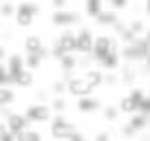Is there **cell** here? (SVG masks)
<instances>
[{
    "mask_svg": "<svg viewBox=\"0 0 150 141\" xmlns=\"http://www.w3.org/2000/svg\"><path fill=\"white\" fill-rule=\"evenodd\" d=\"M49 123H51V128H49V130H51V137L55 141H66L77 130V126H75L73 121H69L64 113H53L51 119H49Z\"/></svg>",
    "mask_w": 150,
    "mask_h": 141,
    "instance_id": "6da1fadb",
    "label": "cell"
},
{
    "mask_svg": "<svg viewBox=\"0 0 150 141\" xmlns=\"http://www.w3.org/2000/svg\"><path fill=\"white\" fill-rule=\"evenodd\" d=\"M82 22V13L80 11H71V9H55L51 13V24L60 29H71V27H77Z\"/></svg>",
    "mask_w": 150,
    "mask_h": 141,
    "instance_id": "7a4b0ae2",
    "label": "cell"
},
{
    "mask_svg": "<svg viewBox=\"0 0 150 141\" xmlns=\"http://www.w3.org/2000/svg\"><path fill=\"white\" fill-rule=\"evenodd\" d=\"M51 108L49 104H31L27 110H24V117L29 119L31 123H47L51 119Z\"/></svg>",
    "mask_w": 150,
    "mask_h": 141,
    "instance_id": "3957f363",
    "label": "cell"
},
{
    "mask_svg": "<svg viewBox=\"0 0 150 141\" xmlns=\"http://www.w3.org/2000/svg\"><path fill=\"white\" fill-rule=\"evenodd\" d=\"M66 93L73 95V97H84V95H93L95 88L84 80V77H75L73 75L69 82H66Z\"/></svg>",
    "mask_w": 150,
    "mask_h": 141,
    "instance_id": "277c9868",
    "label": "cell"
},
{
    "mask_svg": "<svg viewBox=\"0 0 150 141\" xmlns=\"http://www.w3.org/2000/svg\"><path fill=\"white\" fill-rule=\"evenodd\" d=\"M91 47H93V33L91 29H80L75 33V49L73 53H82V55H88L91 53Z\"/></svg>",
    "mask_w": 150,
    "mask_h": 141,
    "instance_id": "5b68a950",
    "label": "cell"
},
{
    "mask_svg": "<svg viewBox=\"0 0 150 141\" xmlns=\"http://www.w3.org/2000/svg\"><path fill=\"white\" fill-rule=\"evenodd\" d=\"M77 102H75V108H77V113L82 115H91V113H97L99 108H102V99L93 97V95H84V97H75Z\"/></svg>",
    "mask_w": 150,
    "mask_h": 141,
    "instance_id": "8992f818",
    "label": "cell"
},
{
    "mask_svg": "<svg viewBox=\"0 0 150 141\" xmlns=\"http://www.w3.org/2000/svg\"><path fill=\"white\" fill-rule=\"evenodd\" d=\"M57 64H60V68H62V80L64 82H69L71 77H73V70L77 68V53H64V55L57 60Z\"/></svg>",
    "mask_w": 150,
    "mask_h": 141,
    "instance_id": "52a82bcc",
    "label": "cell"
},
{
    "mask_svg": "<svg viewBox=\"0 0 150 141\" xmlns=\"http://www.w3.org/2000/svg\"><path fill=\"white\" fill-rule=\"evenodd\" d=\"M29 123H31V121L24 117V113H11L9 117L5 119V128L9 132H13V135H16V132H20V130H27Z\"/></svg>",
    "mask_w": 150,
    "mask_h": 141,
    "instance_id": "ba28073f",
    "label": "cell"
},
{
    "mask_svg": "<svg viewBox=\"0 0 150 141\" xmlns=\"http://www.w3.org/2000/svg\"><path fill=\"white\" fill-rule=\"evenodd\" d=\"M108 40H110V35H97V38H93V47H91V57H93L95 62H99L104 55H108Z\"/></svg>",
    "mask_w": 150,
    "mask_h": 141,
    "instance_id": "9c48e42d",
    "label": "cell"
},
{
    "mask_svg": "<svg viewBox=\"0 0 150 141\" xmlns=\"http://www.w3.org/2000/svg\"><path fill=\"white\" fill-rule=\"evenodd\" d=\"M5 66H7V73L11 77H16L20 70L24 68V60H22V53H9L5 60Z\"/></svg>",
    "mask_w": 150,
    "mask_h": 141,
    "instance_id": "30bf717a",
    "label": "cell"
},
{
    "mask_svg": "<svg viewBox=\"0 0 150 141\" xmlns=\"http://www.w3.org/2000/svg\"><path fill=\"white\" fill-rule=\"evenodd\" d=\"M119 73V84H126V86H132L137 82V68L132 66V62H126V66H122V68H117Z\"/></svg>",
    "mask_w": 150,
    "mask_h": 141,
    "instance_id": "8fae6325",
    "label": "cell"
},
{
    "mask_svg": "<svg viewBox=\"0 0 150 141\" xmlns=\"http://www.w3.org/2000/svg\"><path fill=\"white\" fill-rule=\"evenodd\" d=\"M117 20H119V11H115V9H102L95 16V22L99 27H112Z\"/></svg>",
    "mask_w": 150,
    "mask_h": 141,
    "instance_id": "7c38bea8",
    "label": "cell"
},
{
    "mask_svg": "<svg viewBox=\"0 0 150 141\" xmlns=\"http://www.w3.org/2000/svg\"><path fill=\"white\" fill-rule=\"evenodd\" d=\"M55 42L60 44L62 49H64V53H73V49H75V31H71V29H64V31L57 35Z\"/></svg>",
    "mask_w": 150,
    "mask_h": 141,
    "instance_id": "4fadbf2b",
    "label": "cell"
},
{
    "mask_svg": "<svg viewBox=\"0 0 150 141\" xmlns=\"http://www.w3.org/2000/svg\"><path fill=\"white\" fill-rule=\"evenodd\" d=\"M22 47H24V53H38L44 47V42H42V38H40V33H29L27 38H24Z\"/></svg>",
    "mask_w": 150,
    "mask_h": 141,
    "instance_id": "5bb4252c",
    "label": "cell"
},
{
    "mask_svg": "<svg viewBox=\"0 0 150 141\" xmlns=\"http://www.w3.org/2000/svg\"><path fill=\"white\" fill-rule=\"evenodd\" d=\"M33 80H35L33 70L22 68V70L18 73V75L13 77V86H18V88H31V86H33Z\"/></svg>",
    "mask_w": 150,
    "mask_h": 141,
    "instance_id": "9a60e30c",
    "label": "cell"
},
{
    "mask_svg": "<svg viewBox=\"0 0 150 141\" xmlns=\"http://www.w3.org/2000/svg\"><path fill=\"white\" fill-rule=\"evenodd\" d=\"M128 123H130L137 132H144V130H148V115L130 113V115H128Z\"/></svg>",
    "mask_w": 150,
    "mask_h": 141,
    "instance_id": "2e32d148",
    "label": "cell"
},
{
    "mask_svg": "<svg viewBox=\"0 0 150 141\" xmlns=\"http://www.w3.org/2000/svg\"><path fill=\"white\" fill-rule=\"evenodd\" d=\"M16 11H20V13H29V16H33V18H38V16L42 13V7L35 5V2H31V0H22V2L16 5Z\"/></svg>",
    "mask_w": 150,
    "mask_h": 141,
    "instance_id": "e0dca14e",
    "label": "cell"
},
{
    "mask_svg": "<svg viewBox=\"0 0 150 141\" xmlns=\"http://www.w3.org/2000/svg\"><path fill=\"white\" fill-rule=\"evenodd\" d=\"M99 64L106 70H117L119 66H122V57H119V53H108V55H104L102 60H99Z\"/></svg>",
    "mask_w": 150,
    "mask_h": 141,
    "instance_id": "ac0fdd59",
    "label": "cell"
},
{
    "mask_svg": "<svg viewBox=\"0 0 150 141\" xmlns=\"http://www.w3.org/2000/svg\"><path fill=\"white\" fill-rule=\"evenodd\" d=\"M49 108L51 113H66L69 104H66L64 95H53V99H49Z\"/></svg>",
    "mask_w": 150,
    "mask_h": 141,
    "instance_id": "d6986e66",
    "label": "cell"
},
{
    "mask_svg": "<svg viewBox=\"0 0 150 141\" xmlns=\"http://www.w3.org/2000/svg\"><path fill=\"white\" fill-rule=\"evenodd\" d=\"M22 60H24V68H29V70H38L42 66V57L38 53H24Z\"/></svg>",
    "mask_w": 150,
    "mask_h": 141,
    "instance_id": "ffe728a7",
    "label": "cell"
},
{
    "mask_svg": "<svg viewBox=\"0 0 150 141\" xmlns=\"http://www.w3.org/2000/svg\"><path fill=\"white\" fill-rule=\"evenodd\" d=\"M104 9V0H84V11L88 18H95Z\"/></svg>",
    "mask_w": 150,
    "mask_h": 141,
    "instance_id": "44dd1931",
    "label": "cell"
},
{
    "mask_svg": "<svg viewBox=\"0 0 150 141\" xmlns=\"http://www.w3.org/2000/svg\"><path fill=\"white\" fill-rule=\"evenodd\" d=\"M84 80L88 82L93 88H99V86H102V70H99V68H86Z\"/></svg>",
    "mask_w": 150,
    "mask_h": 141,
    "instance_id": "7402d4cb",
    "label": "cell"
},
{
    "mask_svg": "<svg viewBox=\"0 0 150 141\" xmlns=\"http://www.w3.org/2000/svg\"><path fill=\"white\" fill-rule=\"evenodd\" d=\"M16 141H44L42 139V132H38V130H20L16 132Z\"/></svg>",
    "mask_w": 150,
    "mask_h": 141,
    "instance_id": "603a6c76",
    "label": "cell"
},
{
    "mask_svg": "<svg viewBox=\"0 0 150 141\" xmlns=\"http://www.w3.org/2000/svg\"><path fill=\"white\" fill-rule=\"evenodd\" d=\"M16 102V93L11 86H0V106H11Z\"/></svg>",
    "mask_w": 150,
    "mask_h": 141,
    "instance_id": "cb8c5ba5",
    "label": "cell"
},
{
    "mask_svg": "<svg viewBox=\"0 0 150 141\" xmlns=\"http://www.w3.org/2000/svg\"><path fill=\"white\" fill-rule=\"evenodd\" d=\"M13 18H16V24H18L20 29H31V27H33V22H35V18H33V16H29V13H20V11H16Z\"/></svg>",
    "mask_w": 150,
    "mask_h": 141,
    "instance_id": "d4e9b609",
    "label": "cell"
},
{
    "mask_svg": "<svg viewBox=\"0 0 150 141\" xmlns=\"http://www.w3.org/2000/svg\"><path fill=\"white\" fill-rule=\"evenodd\" d=\"M117 108H119V113H122V115H130V113H137V104L126 95V97L119 99V106H117Z\"/></svg>",
    "mask_w": 150,
    "mask_h": 141,
    "instance_id": "484cf974",
    "label": "cell"
},
{
    "mask_svg": "<svg viewBox=\"0 0 150 141\" xmlns=\"http://www.w3.org/2000/svg\"><path fill=\"white\" fill-rule=\"evenodd\" d=\"M102 86H119V73L117 70H106L102 73Z\"/></svg>",
    "mask_w": 150,
    "mask_h": 141,
    "instance_id": "4316f807",
    "label": "cell"
},
{
    "mask_svg": "<svg viewBox=\"0 0 150 141\" xmlns=\"http://www.w3.org/2000/svg\"><path fill=\"white\" fill-rule=\"evenodd\" d=\"M16 13V2H11V0H5V2H0V18H13Z\"/></svg>",
    "mask_w": 150,
    "mask_h": 141,
    "instance_id": "83f0119b",
    "label": "cell"
},
{
    "mask_svg": "<svg viewBox=\"0 0 150 141\" xmlns=\"http://www.w3.org/2000/svg\"><path fill=\"white\" fill-rule=\"evenodd\" d=\"M99 110L104 113V119H106V121H117L119 115H122L117 106H104V108H99Z\"/></svg>",
    "mask_w": 150,
    "mask_h": 141,
    "instance_id": "f1b7e54d",
    "label": "cell"
},
{
    "mask_svg": "<svg viewBox=\"0 0 150 141\" xmlns=\"http://www.w3.org/2000/svg\"><path fill=\"white\" fill-rule=\"evenodd\" d=\"M135 38H137V35L130 31V29H128V24H126V27H124L122 31L117 33V40H119L122 44H132V42H135Z\"/></svg>",
    "mask_w": 150,
    "mask_h": 141,
    "instance_id": "f546056e",
    "label": "cell"
},
{
    "mask_svg": "<svg viewBox=\"0 0 150 141\" xmlns=\"http://www.w3.org/2000/svg\"><path fill=\"white\" fill-rule=\"evenodd\" d=\"M0 86H13V77L7 73L5 62H0Z\"/></svg>",
    "mask_w": 150,
    "mask_h": 141,
    "instance_id": "4dcf8cb0",
    "label": "cell"
},
{
    "mask_svg": "<svg viewBox=\"0 0 150 141\" xmlns=\"http://www.w3.org/2000/svg\"><path fill=\"white\" fill-rule=\"evenodd\" d=\"M128 29H130L135 35H141V33H146V22L141 18H137V20H132V22H128Z\"/></svg>",
    "mask_w": 150,
    "mask_h": 141,
    "instance_id": "1f68e13d",
    "label": "cell"
},
{
    "mask_svg": "<svg viewBox=\"0 0 150 141\" xmlns=\"http://www.w3.org/2000/svg\"><path fill=\"white\" fill-rule=\"evenodd\" d=\"M51 95H66V82L64 80H55L51 84V90H49Z\"/></svg>",
    "mask_w": 150,
    "mask_h": 141,
    "instance_id": "d6a6232c",
    "label": "cell"
},
{
    "mask_svg": "<svg viewBox=\"0 0 150 141\" xmlns=\"http://www.w3.org/2000/svg\"><path fill=\"white\" fill-rule=\"evenodd\" d=\"M137 113H141V115H150V97H148V95H144V97L137 102Z\"/></svg>",
    "mask_w": 150,
    "mask_h": 141,
    "instance_id": "836d02e7",
    "label": "cell"
},
{
    "mask_svg": "<svg viewBox=\"0 0 150 141\" xmlns=\"http://www.w3.org/2000/svg\"><path fill=\"white\" fill-rule=\"evenodd\" d=\"M144 95H148V93H146V90L141 88V86H132V90H130V93H128V97H130L132 102L137 104V102H139L141 97H144Z\"/></svg>",
    "mask_w": 150,
    "mask_h": 141,
    "instance_id": "e575fe53",
    "label": "cell"
},
{
    "mask_svg": "<svg viewBox=\"0 0 150 141\" xmlns=\"http://www.w3.org/2000/svg\"><path fill=\"white\" fill-rule=\"evenodd\" d=\"M49 55H51V57H53V60H60V57H62V55H64V49H62V47H60V44H57V42H55V44H53V47H51V49H49Z\"/></svg>",
    "mask_w": 150,
    "mask_h": 141,
    "instance_id": "d590c367",
    "label": "cell"
},
{
    "mask_svg": "<svg viewBox=\"0 0 150 141\" xmlns=\"http://www.w3.org/2000/svg\"><path fill=\"white\" fill-rule=\"evenodd\" d=\"M49 99H51V93H49V90H38L35 93V102L38 104H49Z\"/></svg>",
    "mask_w": 150,
    "mask_h": 141,
    "instance_id": "8d00e7d4",
    "label": "cell"
},
{
    "mask_svg": "<svg viewBox=\"0 0 150 141\" xmlns=\"http://www.w3.org/2000/svg\"><path fill=\"white\" fill-rule=\"evenodd\" d=\"M110 2V9H115V11H124L128 7V2L130 0H108Z\"/></svg>",
    "mask_w": 150,
    "mask_h": 141,
    "instance_id": "74e56055",
    "label": "cell"
},
{
    "mask_svg": "<svg viewBox=\"0 0 150 141\" xmlns=\"http://www.w3.org/2000/svg\"><path fill=\"white\" fill-rule=\"evenodd\" d=\"M122 135H124V137H126V139H132V137H135V135H137V130H135V128H132V126H130V123H128V121H126V123H124V126H122Z\"/></svg>",
    "mask_w": 150,
    "mask_h": 141,
    "instance_id": "f35d334b",
    "label": "cell"
},
{
    "mask_svg": "<svg viewBox=\"0 0 150 141\" xmlns=\"http://www.w3.org/2000/svg\"><path fill=\"white\" fill-rule=\"evenodd\" d=\"M93 141H112V135H110V130H99L93 137Z\"/></svg>",
    "mask_w": 150,
    "mask_h": 141,
    "instance_id": "ab89813d",
    "label": "cell"
},
{
    "mask_svg": "<svg viewBox=\"0 0 150 141\" xmlns=\"http://www.w3.org/2000/svg\"><path fill=\"white\" fill-rule=\"evenodd\" d=\"M0 141H16V135L5 128V130H2V135H0Z\"/></svg>",
    "mask_w": 150,
    "mask_h": 141,
    "instance_id": "60d3db41",
    "label": "cell"
},
{
    "mask_svg": "<svg viewBox=\"0 0 150 141\" xmlns=\"http://www.w3.org/2000/svg\"><path fill=\"white\" fill-rule=\"evenodd\" d=\"M53 9H66V5H69V0H51Z\"/></svg>",
    "mask_w": 150,
    "mask_h": 141,
    "instance_id": "b9f144b4",
    "label": "cell"
},
{
    "mask_svg": "<svg viewBox=\"0 0 150 141\" xmlns=\"http://www.w3.org/2000/svg\"><path fill=\"white\" fill-rule=\"evenodd\" d=\"M82 139H84V135H82L80 130H75V132H73V135H71L66 141H82Z\"/></svg>",
    "mask_w": 150,
    "mask_h": 141,
    "instance_id": "7bdbcfd3",
    "label": "cell"
},
{
    "mask_svg": "<svg viewBox=\"0 0 150 141\" xmlns=\"http://www.w3.org/2000/svg\"><path fill=\"white\" fill-rule=\"evenodd\" d=\"M7 55H9L7 47H5V44H0V62H5V60H7Z\"/></svg>",
    "mask_w": 150,
    "mask_h": 141,
    "instance_id": "ee69618b",
    "label": "cell"
},
{
    "mask_svg": "<svg viewBox=\"0 0 150 141\" xmlns=\"http://www.w3.org/2000/svg\"><path fill=\"white\" fill-rule=\"evenodd\" d=\"M2 130H5V123H2V121H0V135H2Z\"/></svg>",
    "mask_w": 150,
    "mask_h": 141,
    "instance_id": "f6af8a7d",
    "label": "cell"
},
{
    "mask_svg": "<svg viewBox=\"0 0 150 141\" xmlns=\"http://www.w3.org/2000/svg\"><path fill=\"white\" fill-rule=\"evenodd\" d=\"M82 141H91V139H86V137H84V139H82Z\"/></svg>",
    "mask_w": 150,
    "mask_h": 141,
    "instance_id": "bcb514c9",
    "label": "cell"
}]
</instances>
